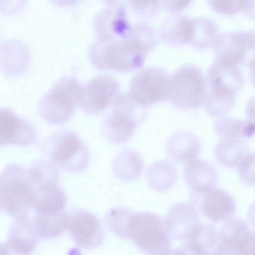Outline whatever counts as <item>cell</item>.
Instances as JSON below:
<instances>
[{
  "label": "cell",
  "instance_id": "42",
  "mask_svg": "<svg viewBox=\"0 0 255 255\" xmlns=\"http://www.w3.org/2000/svg\"><path fill=\"white\" fill-rule=\"evenodd\" d=\"M249 222L255 227V201L250 206L247 213Z\"/></svg>",
  "mask_w": 255,
  "mask_h": 255
},
{
  "label": "cell",
  "instance_id": "19",
  "mask_svg": "<svg viewBox=\"0 0 255 255\" xmlns=\"http://www.w3.org/2000/svg\"><path fill=\"white\" fill-rule=\"evenodd\" d=\"M166 151L172 162L185 164L198 158L201 151L200 143L192 132L180 130L169 137L166 144Z\"/></svg>",
  "mask_w": 255,
  "mask_h": 255
},
{
  "label": "cell",
  "instance_id": "22",
  "mask_svg": "<svg viewBox=\"0 0 255 255\" xmlns=\"http://www.w3.org/2000/svg\"><path fill=\"white\" fill-rule=\"evenodd\" d=\"M183 175L192 193L197 194L214 188L217 181V174L213 167L198 158L185 164Z\"/></svg>",
  "mask_w": 255,
  "mask_h": 255
},
{
  "label": "cell",
  "instance_id": "25",
  "mask_svg": "<svg viewBox=\"0 0 255 255\" xmlns=\"http://www.w3.org/2000/svg\"><path fill=\"white\" fill-rule=\"evenodd\" d=\"M70 212L63 211L53 214L36 213L33 219L40 237L44 240L56 238L67 229Z\"/></svg>",
  "mask_w": 255,
  "mask_h": 255
},
{
  "label": "cell",
  "instance_id": "33",
  "mask_svg": "<svg viewBox=\"0 0 255 255\" xmlns=\"http://www.w3.org/2000/svg\"><path fill=\"white\" fill-rule=\"evenodd\" d=\"M128 5L138 16L151 19L158 14L161 0H129Z\"/></svg>",
  "mask_w": 255,
  "mask_h": 255
},
{
  "label": "cell",
  "instance_id": "41",
  "mask_svg": "<svg viewBox=\"0 0 255 255\" xmlns=\"http://www.w3.org/2000/svg\"><path fill=\"white\" fill-rule=\"evenodd\" d=\"M54 4L59 7H68L75 4L80 0H50Z\"/></svg>",
  "mask_w": 255,
  "mask_h": 255
},
{
  "label": "cell",
  "instance_id": "26",
  "mask_svg": "<svg viewBox=\"0 0 255 255\" xmlns=\"http://www.w3.org/2000/svg\"><path fill=\"white\" fill-rule=\"evenodd\" d=\"M145 178L151 188L162 192L169 189L174 184L177 179V171L170 162L158 160L147 168Z\"/></svg>",
  "mask_w": 255,
  "mask_h": 255
},
{
  "label": "cell",
  "instance_id": "29",
  "mask_svg": "<svg viewBox=\"0 0 255 255\" xmlns=\"http://www.w3.org/2000/svg\"><path fill=\"white\" fill-rule=\"evenodd\" d=\"M248 152L246 145L240 139L222 138L214 149L219 162L230 168L237 166Z\"/></svg>",
  "mask_w": 255,
  "mask_h": 255
},
{
  "label": "cell",
  "instance_id": "12",
  "mask_svg": "<svg viewBox=\"0 0 255 255\" xmlns=\"http://www.w3.org/2000/svg\"><path fill=\"white\" fill-rule=\"evenodd\" d=\"M40 237L33 218L29 215L13 219L5 240L0 244L2 254L30 255Z\"/></svg>",
  "mask_w": 255,
  "mask_h": 255
},
{
  "label": "cell",
  "instance_id": "38",
  "mask_svg": "<svg viewBox=\"0 0 255 255\" xmlns=\"http://www.w3.org/2000/svg\"><path fill=\"white\" fill-rule=\"evenodd\" d=\"M250 19L255 20V0H241V10Z\"/></svg>",
  "mask_w": 255,
  "mask_h": 255
},
{
  "label": "cell",
  "instance_id": "37",
  "mask_svg": "<svg viewBox=\"0 0 255 255\" xmlns=\"http://www.w3.org/2000/svg\"><path fill=\"white\" fill-rule=\"evenodd\" d=\"M240 255H255V232L250 233L239 249Z\"/></svg>",
  "mask_w": 255,
  "mask_h": 255
},
{
  "label": "cell",
  "instance_id": "17",
  "mask_svg": "<svg viewBox=\"0 0 255 255\" xmlns=\"http://www.w3.org/2000/svg\"><path fill=\"white\" fill-rule=\"evenodd\" d=\"M94 24L97 37L119 39L126 38L132 26L126 7L109 6L97 14Z\"/></svg>",
  "mask_w": 255,
  "mask_h": 255
},
{
  "label": "cell",
  "instance_id": "34",
  "mask_svg": "<svg viewBox=\"0 0 255 255\" xmlns=\"http://www.w3.org/2000/svg\"><path fill=\"white\" fill-rule=\"evenodd\" d=\"M241 180L249 185L255 184V152H248L237 166Z\"/></svg>",
  "mask_w": 255,
  "mask_h": 255
},
{
  "label": "cell",
  "instance_id": "3",
  "mask_svg": "<svg viewBox=\"0 0 255 255\" xmlns=\"http://www.w3.org/2000/svg\"><path fill=\"white\" fill-rule=\"evenodd\" d=\"M111 107L101 122V133L112 143L126 142L144 119L147 106L137 102L127 92L120 93Z\"/></svg>",
  "mask_w": 255,
  "mask_h": 255
},
{
  "label": "cell",
  "instance_id": "18",
  "mask_svg": "<svg viewBox=\"0 0 255 255\" xmlns=\"http://www.w3.org/2000/svg\"><path fill=\"white\" fill-rule=\"evenodd\" d=\"M192 29V18L179 14H170L159 24L157 34L165 44L178 47L189 43Z\"/></svg>",
  "mask_w": 255,
  "mask_h": 255
},
{
  "label": "cell",
  "instance_id": "1",
  "mask_svg": "<svg viewBox=\"0 0 255 255\" xmlns=\"http://www.w3.org/2000/svg\"><path fill=\"white\" fill-rule=\"evenodd\" d=\"M88 55L97 69L119 72H130L141 68L147 56L126 38L98 37L90 45Z\"/></svg>",
  "mask_w": 255,
  "mask_h": 255
},
{
  "label": "cell",
  "instance_id": "14",
  "mask_svg": "<svg viewBox=\"0 0 255 255\" xmlns=\"http://www.w3.org/2000/svg\"><path fill=\"white\" fill-rule=\"evenodd\" d=\"M36 136L35 128L28 122L8 109H0L1 147L9 145L29 146L35 141Z\"/></svg>",
  "mask_w": 255,
  "mask_h": 255
},
{
  "label": "cell",
  "instance_id": "28",
  "mask_svg": "<svg viewBox=\"0 0 255 255\" xmlns=\"http://www.w3.org/2000/svg\"><path fill=\"white\" fill-rule=\"evenodd\" d=\"M214 129L217 134L224 139L248 137L255 133V122L221 117L216 121Z\"/></svg>",
  "mask_w": 255,
  "mask_h": 255
},
{
  "label": "cell",
  "instance_id": "9",
  "mask_svg": "<svg viewBox=\"0 0 255 255\" xmlns=\"http://www.w3.org/2000/svg\"><path fill=\"white\" fill-rule=\"evenodd\" d=\"M212 47L215 62L238 66L251 54L255 55V31L239 30L218 34Z\"/></svg>",
  "mask_w": 255,
  "mask_h": 255
},
{
  "label": "cell",
  "instance_id": "30",
  "mask_svg": "<svg viewBox=\"0 0 255 255\" xmlns=\"http://www.w3.org/2000/svg\"><path fill=\"white\" fill-rule=\"evenodd\" d=\"M66 196L59 186L38 195L35 199L33 210L36 213L53 214L64 211Z\"/></svg>",
  "mask_w": 255,
  "mask_h": 255
},
{
  "label": "cell",
  "instance_id": "15",
  "mask_svg": "<svg viewBox=\"0 0 255 255\" xmlns=\"http://www.w3.org/2000/svg\"><path fill=\"white\" fill-rule=\"evenodd\" d=\"M190 202L214 222L230 218L235 209L232 197L227 192L215 188L200 194L191 192Z\"/></svg>",
  "mask_w": 255,
  "mask_h": 255
},
{
  "label": "cell",
  "instance_id": "5",
  "mask_svg": "<svg viewBox=\"0 0 255 255\" xmlns=\"http://www.w3.org/2000/svg\"><path fill=\"white\" fill-rule=\"evenodd\" d=\"M81 86L75 77L64 76L60 78L38 102L39 115L53 125L68 122L78 104Z\"/></svg>",
  "mask_w": 255,
  "mask_h": 255
},
{
  "label": "cell",
  "instance_id": "10",
  "mask_svg": "<svg viewBox=\"0 0 255 255\" xmlns=\"http://www.w3.org/2000/svg\"><path fill=\"white\" fill-rule=\"evenodd\" d=\"M120 91L119 83L114 78L98 75L81 86L78 104L86 114L97 115L112 106Z\"/></svg>",
  "mask_w": 255,
  "mask_h": 255
},
{
  "label": "cell",
  "instance_id": "40",
  "mask_svg": "<svg viewBox=\"0 0 255 255\" xmlns=\"http://www.w3.org/2000/svg\"><path fill=\"white\" fill-rule=\"evenodd\" d=\"M109 7H126L128 5L129 0H102Z\"/></svg>",
  "mask_w": 255,
  "mask_h": 255
},
{
  "label": "cell",
  "instance_id": "4",
  "mask_svg": "<svg viewBox=\"0 0 255 255\" xmlns=\"http://www.w3.org/2000/svg\"><path fill=\"white\" fill-rule=\"evenodd\" d=\"M42 153L57 167L71 173L85 170L89 161L88 148L78 135L68 129L56 131L39 144Z\"/></svg>",
  "mask_w": 255,
  "mask_h": 255
},
{
  "label": "cell",
  "instance_id": "31",
  "mask_svg": "<svg viewBox=\"0 0 255 255\" xmlns=\"http://www.w3.org/2000/svg\"><path fill=\"white\" fill-rule=\"evenodd\" d=\"M133 211L124 207H116L106 213L105 221L109 230L116 236L128 239V230Z\"/></svg>",
  "mask_w": 255,
  "mask_h": 255
},
{
  "label": "cell",
  "instance_id": "8",
  "mask_svg": "<svg viewBox=\"0 0 255 255\" xmlns=\"http://www.w3.org/2000/svg\"><path fill=\"white\" fill-rule=\"evenodd\" d=\"M170 75L163 69L148 67L130 79L128 93L138 103L148 106L166 99Z\"/></svg>",
  "mask_w": 255,
  "mask_h": 255
},
{
  "label": "cell",
  "instance_id": "6",
  "mask_svg": "<svg viewBox=\"0 0 255 255\" xmlns=\"http://www.w3.org/2000/svg\"><path fill=\"white\" fill-rule=\"evenodd\" d=\"M171 239L164 219L150 212H133L128 240L140 251L148 255L170 254Z\"/></svg>",
  "mask_w": 255,
  "mask_h": 255
},
{
  "label": "cell",
  "instance_id": "11",
  "mask_svg": "<svg viewBox=\"0 0 255 255\" xmlns=\"http://www.w3.org/2000/svg\"><path fill=\"white\" fill-rule=\"evenodd\" d=\"M67 230L73 242L85 250L98 248L104 239L103 228L99 219L84 210L70 212Z\"/></svg>",
  "mask_w": 255,
  "mask_h": 255
},
{
  "label": "cell",
  "instance_id": "35",
  "mask_svg": "<svg viewBox=\"0 0 255 255\" xmlns=\"http://www.w3.org/2000/svg\"><path fill=\"white\" fill-rule=\"evenodd\" d=\"M206 0L214 11L223 15H234L241 10V0Z\"/></svg>",
  "mask_w": 255,
  "mask_h": 255
},
{
  "label": "cell",
  "instance_id": "20",
  "mask_svg": "<svg viewBox=\"0 0 255 255\" xmlns=\"http://www.w3.org/2000/svg\"><path fill=\"white\" fill-rule=\"evenodd\" d=\"M250 233L247 224L242 219L228 218L219 234V242L214 254H239V249Z\"/></svg>",
  "mask_w": 255,
  "mask_h": 255
},
{
  "label": "cell",
  "instance_id": "21",
  "mask_svg": "<svg viewBox=\"0 0 255 255\" xmlns=\"http://www.w3.org/2000/svg\"><path fill=\"white\" fill-rule=\"evenodd\" d=\"M219 236L210 224H200L191 237L182 246L172 252L173 254H214Z\"/></svg>",
  "mask_w": 255,
  "mask_h": 255
},
{
  "label": "cell",
  "instance_id": "27",
  "mask_svg": "<svg viewBox=\"0 0 255 255\" xmlns=\"http://www.w3.org/2000/svg\"><path fill=\"white\" fill-rule=\"evenodd\" d=\"M192 33L189 43L200 49L212 47L219 32L216 22L204 16L192 17Z\"/></svg>",
  "mask_w": 255,
  "mask_h": 255
},
{
  "label": "cell",
  "instance_id": "36",
  "mask_svg": "<svg viewBox=\"0 0 255 255\" xmlns=\"http://www.w3.org/2000/svg\"><path fill=\"white\" fill-rule=\"evenodd\" d=\"M193 0H161V6L170 14H178L186 8Z\"/></svg>",
  "mask_w": 255,
  "mask_h": 255
},
{
  "label": "cell",
  "instance_id": "32",
  "mask_svg": "<svg viewBox=\"0 0 255 255\" xmlns=\"http://www.w3.org/2000/svg\"><path fill=\"white\" fill-rule=\"evenodd\" d=\"M157 34L147 23L137 22L132 25L126 38L148 55L156 45Z\"/></svg>",
  "mask_w": 255,
  "mask_h": 255
},
{
  "label": "cell",
  "instance_id": "24",
  "mask_svg": "<svg viewBox=\"0 0 255 255\" xmlns=\"http://www.w3.org/2000/svg\"><path fill=\"white\" fill-rule=\"evenodd\" d=\"M143 162L140 155L134 150L123 149L114 158L113 170L121 180L130 181L137 178L143 169Z\"/></svg>",
  "mask_w": 255,
  "mask_h": 255
},
{
  "label": "cell",
  "instance_id": "16",
  "mask_svg": "<svg viewBox=\"0 0 255 255\" xmlns=\"http://www.w3.org/2000/svg\"><path fill=\"white\" fill-rule=\"evenodd\" d=\"M205 80L208 90L228 97H236L244 82L238 66L224 65L216 62L208 70Z\"/></svg>",
  "mask_w": 255,
  "mask_h": 255
},
{
  "label": "cell",
  "instance_id": "2",
  "mask_svg": "<svg viewBox=\"0 0 255 255\" xmlns=\"http://www.w3.org/2000/svg\"><path fill=\"white\" fill-rule=\"evenodd\" d=\"M35 199L26 169L16 163L7 165L0 177V210L13 219L29 215Z\"/></svg>",
  "mask_w": 255,
  "mask_h": 255
},
{
  "label": "cell",
  "instance_id": "39",
  "mask_svg": "<svg viewBox=\"0 0 255 255\" xmlns=\"http://www.w3.org/2000/svg\"><path fill=\"white\" fill-rule=\"evenodd\" d=\"M246 113L249 119L255 122V95L249 100L247 105Z\"/></svg>",
  "mask_w": 255,
  "mask_h": 255
},
{
  "label": "cell",
  "instance_id": "13",
  "mask_svg": "<svg viewBox=\"0 0 255 255\" xmlns=\"http://www.w3.org/2000/svg\"><path fill=\"white\" fill-rule=\"evenodd\" d=\"M164 221L171 239L183 243L191 237L200 224L196 208L190 202L172 206L166 212Z\"/></svg>",
  "mask_w": 255,
  "mask_h": 255
},
{
  "label": "cell",
  "instance_id": "23",
  "mask_svg": "<svg viewBox=\"0 0 255 255\" xmlns=\"http://www.w3.org/2000/svg\"><path fill=\"white\" fill-rule=\"evenodd\" d=\"M26 172L35 198L37 196L58 187L57 167L49 160L40 159L33 161L26 168Z\"/></svg>",
  "mask_w": 255,
  "mask_h": 255
},
{
  "label": "cell",
  "instance_id": "7",
  "mask_svg": "<svg viewBox=\"0 0 255 255\" xmlns=\"http://www.w3.org/2000/svg\"><path fill=\"white\" fill-rule=\"evenodd\" d=\"M206 83L200 69L188 64L169 76L166 100L177 109L193 110L203 104Z\"/></svg>",
  "mask_w": 255,
  "mask_h": 255
},
{
  "label": "cell",
  "instance_id": "43",
  "mask_svg": "<svg viewBox=\"0 0 255 255\" xmlns=\"http://www.w3.org/2000/svg\"><path fill=\"white\" fill-rule=\"evenodd\" d=\"M248 68L251 80L255 86V55L250 60Z\"/></svg>",
  "mask_w": 255,
  "mask_h": 255
}]
</instances>
